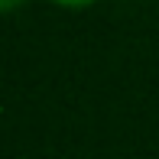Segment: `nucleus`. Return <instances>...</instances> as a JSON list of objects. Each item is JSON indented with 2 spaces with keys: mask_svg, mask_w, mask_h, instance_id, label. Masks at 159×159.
I'll return each instance as SVG.
<instances>
[{
  "mask_svg": "<svg viewBox=\"0 0 159 159\" xmlns=\"http://www.w3.org/2000/svg\"><path fill=\"white\" fill-rule=\"evenodd\" d=\"M59 7H68V10H81V7H91V3H98V0H55Z\"/></svg>",
  "mask_w": 159,
  "mask_h": 159,
  "instance_id": "f257e3e1",
  "label": "nucleus"
},
{
  "mask_svg": "<svg viewBox=\"0 0 159 159\" xmlns=\"http://www.w3.org/2000/svg\"><path fill=\"white\" fill-rule=\"evenodd\" d=\"M23 0H0V13H7V10H13V7H20Z\"/></svg>",
  "mask_w": 159,
  "mask_h": 159,
  "instance_id": "f03ea898",
  "label": "nucleus"
}]
</instances>
